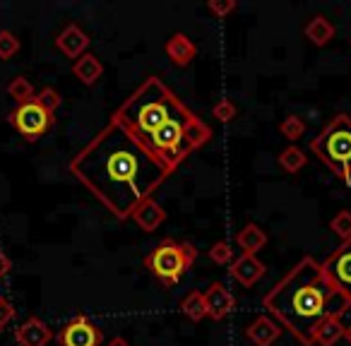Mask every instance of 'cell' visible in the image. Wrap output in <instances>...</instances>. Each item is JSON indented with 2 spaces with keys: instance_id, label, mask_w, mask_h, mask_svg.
<instances>
[{
  "instance_id": "obj_1",
  "label": "cell",
  "mask_w": 351,
  "mask_h": 346,
  "mask_svg": "<svg viewBox=\"0 0 351 346\" xmlns=\"http://www.w3.org/2000/svg\"><path fill=\"white\" fill-rule=\"evenodd\" d=\"M70 173L111 212L128 221L173 173L132 132L108 121L70 161Z\"/></svg>"
},
{
  "instance_id": "obj_2",
  "label": "cell",
  "mask_w": 351,
  "mask_h": 346,
  "mask_svg": "<svg viewBox=\"0 0 351 346\" xmlns=\"http://www.w3.org/2000/svg\"><path fill=\"white\" fill-rule=\"evenodd\" d=\"M269 317L303 346H315V332L330 317L344 315L351 298L344 296L322 272V264L303 258L263 298Z\"/></svg>"
},
{
  "instance_id": "obj_3",
  "label": "cell",
  "mask_w": 351,
  "mask_h": 346,
  "mask_svg": "<svg viewBox=\"0 0 351 346\" xmlns=\"http://www.w3.org/2000/svg\"><path fill=\"white\" fill-rule=\"evenodd\" d=\"M188 106L176 97L159 77H147L121 106L113 111L111 121L125 127L145 145L152 132L159 130L171 118L186 113Z\"/></svg>"
},
{
  "instance_id": "obj_4",
  "label": "cell",
  "mask_w": 351,
  "mask_h": 346,
  "mask_svg": "<svg viewBox=\"0 0 351 346\" xmlns=\"http://www.w3.org/2000/svg\"><path fill=\"white\" fill-rule=\"evenodd\" d=\"M311 151L344 183L351 186V118L335 116L311 140Z\"/></svg>"
},
{
  "instance_id": "obj_5",
  "label": "cell",
  "mask_w": 351,
  "mask_h": 346,
  "mask_svg": "<svg viewBox=\"0 0 351 346\" xmlns=\"http://www.w3.org/2000/svg\"><path fill=\"white\" fill-rule=\"evenodd\" d=\"M197 260V248L188 240H173L164 238L149 255L142 258V264L159 279L166 288L176 286L181 277L193 267Z\"/></svg>"
},
{
  "instance_id": "obj_6",
  "label": "cell",
  "mask_w": 351,
  "mask_h": 346,
  "mask_svg": "<svg viewBox=\"0 0 351 346\" xmlns=\"http://www.w3.org/2000/svg\"><path fill=\"white\" fill-rule=\"evenodd\" d=\"M8 123H10V125L15 127V130L20 132L27 142H36L39 137H44L46 132L51 130V125H53V116L46 113L44 108L32 99V101H27V103H20L15 111H10Z\"/></svg>"
},
{
  "instance_id": "obj_7",
  "label": "cell",
  "mask_w": 351,
  "mask_h": 346,
  "mask_svg": "<svg viewBox=\"0 0 351 346\" xmlns=\"http://www.w3.org/2000/svg\"><path fill=\"white\" fill-rule=\"evenodd\" d=\"M322 264V272L325 277L339 288L344 296L351 298V240L339 243L330 255H327Z\"/></svg>"
},
{
  "instance_id": "obj_8",
  "label": "cell",
  "mask_w": 351,
  "mask_h": 346,
  "mask_svg": "<svg viewBox=\"0 0 351 346\" xmlns=\"http://www.w3.org/2000/svg\"><path fill=\"white\" fill-rule=\"evenodd\" d=\"M104 334L87 315H75L65 327L58 332L60 346H101Z\"/></svg>"
},
{
  "instance_id": "obj_9",
  "label": "cell",
  "mask_w": 351,
  "mask_h": 346,
  "mask_svg": "<svg viewBox=\"0 0 351 346\" xmlns=\"http://www.w3.org/2000/svg\"><path fill=\"white\" fill-rule=\"evenodd\" d=\"M229 274H231V279H236V282L241 284V286L250 288L267 274V267H265L255 255L243 253L241 258H236L234 262L229 264Z\"/></svg>"
},
{
  "instance_id": "obj_10",
  "label": "cell",
  "mask_w": 351,
  "mask_h": 346,
  "mask_svg": "<svg viewBox=\"0 0 351 346\" xmlns=\"http://www.w3.org/2000/svg\"><path fill=\"white\" fill-rule=\"evenodd\" d=\"M202 296H205L207 317H212V320H217V322L224 320V317H229V312L234 310V306H236L234 293H231L229 288L219 282L210 284V288H207Z\"/></svg>"
},
{
  "instance_id": "obj_11",
  "label": "cell",
  "mask_w": 351,
  "mask_h": 346,
  "mask_svg": "<svg viewBox=\"0 0 351 346\" xmlns=\"http://www.w3.org/2000/svg\"><path fill=\"white\" fill-rule=\"evenodd\" d=\"M51 339H53V332H51V327L36 315L27 317V320L22 322V325L17 327V332H15V341L20 346H46Z\"/></svg>"
},
{
  "instance_id": "obj_12",
  "label": "cell",
  "mask_w": 351,
  "mask_h": 346,
  "mask_svg": "<svg viewBox=\"0 0 351 346\" xmlns=\"http://www.w3.org/2000/svg\"><path fill=\"white\" fill-rule=\"evenodd\" d=\"M56 49L65 55V58L77 60L80 55L87 53L89 49V36L80 29L77 25H68L58 36H56Z\"/></svg>"
},
{
  "instance_id": "obj_13",
  "label": "cell",
  "mask_w": 351,
  "mask_h": 346,
  "mask_svg": "<svg viewBox=\"0 0 351 346\" xmlns=\"http://www.w3.org/2000/svg\"><path fill=\"white\" fill-rule=\"evenodd\" d=\"M245 336H248L255 346H272L274 341L282 336V327L269 315H260L245 327Z\"/></svg>"
},
{
  "instance_id": "obj_14",
  "label": "cell",
  "mask_w": 351,
  "mask_h": 346,
  "mask_svg": "<svg viewBox=\"0 0 351 346\" xmlns=\"http://www.w3.org/2000/svg\"><path fill=\"white\" fill-rule=\"evenodd\" d=\"M130 219L135 221L142 231L152 234V231H156L166 221V210L154 200V197H152V200H145L135 212H132Z\"/></svg>"
},
{
  "instance_id": "obj_15",
  "label": "cell",
  "mask_w": 351,
  "mask_h": 346,
  "mask_svg": "<svg viewBox=\"0 0 351 346\" xmlns=\"http://www.w3.org/2000/svg\"><path fill=\"white\" fill-rule=\"evenodd\" d=\"M164 51H166V55L171 58V63L178 65V68H186V65H191L193 58H195L197 46L191 41V36H186V34H173L169 41H166Z\"/></svg>"
},
{
  "instance_id": "obj_16",
  "label": "cell",
  "mask_w": 351,
  "mask_h": 346,
  "mask_svg": "<svg viewBox=\"0 0 351 346\" xmlns=\"http://www.w3.org/2000/svg\"><path fill=\"white\" fill-rule=\"evenodd\" d=\"M73 75H75V77H77L82 84L92 87V84H97V82H99V77L104 75V65H101V60H99L94 53H84V55H80V58L75 60Z\"/></svg>"
},
{
  "instance_id": "obj_17",
  "label": "cell",
  "mask_w": 351,
  "mask_h": 346,
  "mask_svg": "<svg viewBox=\"0 0 351 346\" xmlns=\"http://www.w3.org/2000/svg\"><path fill=\"white\" fill-rule=\"evenodd\" d=\"M306 39L311 41L313 46H327L332 39H335V25L327 20L325 15H315L311 22L306 25Z\"/></svg>"
},
{
  "instance_id": "obj_18",
  "label": "cell",
  "mask_w": 351,
  "mask_h": 346,
  "mask_svg": "<svg viewBox=\"0 0 351 346\" xmlns=\"http://www.w3.org/2000/svg\"><path fill=\"white\" fill-rule=\"evenodd\" d=\"M239 245L245 255H255L258 250H263L267 245V234L260 229L258 224H245L243 229L239 231Z\"/></svg>"
},
{
  "instance_id": "obj_19",
  "label": "cell",
  "mask_w": 351,
  "mask_h": 346,
  "mask_svg": "<svg viewBox=\"0 0 351 346\" xmlns=\"http://www.w3.org/2000/svg\"><path fill=\"white\" fill-rule=\"evenodd\" d=\"M339 339H344V325L339 317H330L325 320L315 332V344L317 346H335Z\"/></svg>"
},
{
  "instance_id": "obj_20",
  "label": "cell",
  "mask_w": 351,
  "mask_h": 346,
  "mask_svg": "<svg viewBox=\"0 0 351 346\" xmlns=\"http://www.w3.org/2000/svg\"><path fill=\"white\" fill-rule=\"evenodd\" d=\"M181 312L193 322H200L207 317V308H205V296L200 291H191L186 298L181 301Z\"/></svg>"
},
{
  "instance_id": "obj_21",
  "label": "cell",
  "mask_w": 351,
  "mask_h": 346,
  "mask_svg": "<svg viewBox=\"0 0 351 346\" xmlns=\"http://www.w3.org/2000/svg\"><path fill=\"white\" fill-rule=\"evenodd\" d=\"M306 161H308V156L303 154L296 145L287 147V149L279 154V166H282V171H287V173H298V171L306 166Z\"/></svg>"
},
{
  "instance_id": "obj_22",
  "label": "cell",
  "mask_w": 351,
  "mask_h": 346,
  "mask_svg": "<svg viewBox=\"0 0 351 346\" xmlns=\"http://www.w3.org/2000/svg\"><path fill=\"white\" fill-rule=\"evenodd\" d=\"M8 94H10L17 101V106H20V103H27L34 99V87H32V82L27 77H15L8 84Z\"/></svg>"
},
{
  "instance_id": "obj_23",
  "label": "cell",
  "mask_w": 351,
  "mask_h": 346,
  "mask_svg": "<svg viewBox=\"0 0 351 346\" xmlns=\"http://www.w3.org/2000/svg\"><path fill=\"white\" fill-rule=\"evenodd\" d=\"M34 101L39 103V106L44 108L46 113H51V116H53V113L60 108V103H63V97H60V94H58V89H53V87H44L39 94H34Z\"/></svg>"
},
{
  "instance_id": "obj_24",
  "label": "cell",
  "mask_w": 351,
  "mask_h": 346,
  "mask_svg": "<svg viewBox=\"0 0 351 346\" xmlns=\"http://www.w3.org/2000/svg\"><path fill=\"white\" fill-rule=\"evenodd\" d=\"M279 132H282L289 142H296V140H301L303 132H306V123H303L298 116H287L282 123H279Z\"/></svg>"
},
{
  "instance_id": "obj_25",
  "label": "cell",
  "mask_w": 351,
  "mask_h": 346,
  "mask_svg": "<svg viewBox=\"0 0 351 346\" xmlns=\"http://www.w3.org/2000/svg\"><path fill=\"white\" fill-rule=\"evenodd\" d=\"M330 229L335 231L337 236H339L341 243H344V240H351V212L349 210H341L339 214H337L335 219L330 221Z\"/></svg>"
},
{
  "instance_id": "obj_26",
  "label": "cell",
  "mask_w": 351,
  "mask_h": 346,
  "mask_svg": "<svg viewBox=\"0 0 351 346\" xmlns=\"http://www.w3.org/2000/svg\"><path fill=\"white\" fill-rule=\"evenodd\" d=\"M17 51H20V39H17V36L12 34V32H8V29L0 32V58L10 60Z\"/></svg>"
},
{
  "instance_id": "obj_27",
  "label": "cell",
  "mask_w": 351,
  "mask_h": 346,
  "mask_svg": "<svg viewBox=\"0 0 351 346\" xmlns=\"http://www.w3.org/2000/svg\"><path fill=\"white\" fill-rule=\"evenodd\" d=\"M212 116L219 123H231L239 116V108H236V103L231 101V99H221V101L215 103V108H212Z\"/></svg>"
},
{
  "instance_id": "obj_28",
  "label": "cell",
  "mask_w": 351,
  "mask_h": 346,
  "mask_svg": "<svg viewBox=\"0 0 351 346\" xmlns=\"http://www.w3.org/2000/svg\"><path fill=\"white\" fill-rule=\"evenodd\" d=\"M210 260L217 264H231L234 262V250H231V245L226 240H219V243H215L210 248Z\"/></svg>"
},
{
  "instance_id": "obj_29",
  "label": "cell",
  "mask_w": 351,
  "mask_h": 346,
  "mask_svg": "<svg viewBox=\"0 0 351 346\" xmlns=\"http://www.w3.org/2000/svg\"><path fill=\"white\" fill-rule=\"evenodd\" d=\"M207 8H210V12L215 17H226V15H231V12L236 10V3L234 0H210V3H207Z\"/></svg>"
},
{
  "instance_id": "obj_30",
  "label": "cell",
  "mask_w": 351,
  "mask_h": 346,
  "mask_svg": "<svg viewBox=\"0 0 351 346\" xmlns=\"http://www.w3.org/2000/svg\"><path fill=\"white\" fill-rule=\"evenodd\" d=\"M12 317H15V308H12V303L8 301L5 296H0V332L10 325Z\"/></svg>"
},
{
  "instance_id": "obj_31",
  "label": "cell",
  "mask_w": 351,
  "mask_h": 346,
  "mask_svg": "<svg viewBox=\"0 0 351 346\" xmlns=\"http://www.w3.org/2000/svg\"><path fill=\"white\" fill-rule=\"evenodd\" d=\"M10 269H12V260L8 258V253H3V250H0V277H8V274H10Z\"/></svg>"
},
{
  "instance_id": "obj_32",
  "label": "cell",
  "mask_w": 351,
  "mask_h": 346,
  "mask_svg": "<svg viewBox=\"0 0 351 346\" xmlns=\"http://www.w3.org/2000/svg\"><path fill=\"white\" fill-rule=\"evenodd\" d=\"M106 346H130V344H128V341L125 339H123V336H113V339L111 341H108V344Z\"/></svg>"
},
{
  "instance_id": "obj_33",
  "label": "cell",
  "mask_w": 351,
  "mask_h": 346,
  "mask_svg": "<svg viewBox=\"0 0 351 346\" xmlns=\"http://www.w3.org/2000/svg\"><path fill=\"white\" fill-rule=\"evenodd\" d=\"M344 339L349 341V346H351V325H349V327H344Z\"/></svg>"
}]
</instances>
